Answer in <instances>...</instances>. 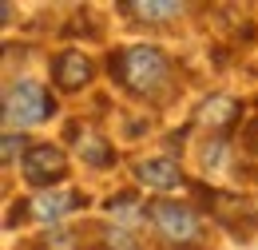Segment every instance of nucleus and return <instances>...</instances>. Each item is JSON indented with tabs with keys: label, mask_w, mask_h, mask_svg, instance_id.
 Here are the masks:
<instances>
[{
	"label": "nucleus",
	"mask_w": 258,
	"mask_h": 250,
	"mask_svg": "<svg viewBox=\"0 0 258 250\" xmlns=\"http://www.w3.org/2000/svg\"><path fill=\"white\" fill-rule=\"evenodd\" d=\"M24 179L32 183V187H52V183H60L68 175V155L56 147V143H32L28 151H24Z\"/></svg>",
	"instance_id": "nucleus-4"
},
{
	"label": "nucleus",
	"mask_w": 258,
	"mask_h": 250,
	"mask_svg": "<svg viewBox=\"0 0 258 250\" xmlns=\"http://www.w3.org/2000/svg\"><path fill=\"white\" fill-rule=\"evenodd\" d=\"M107 72H111V80L127 95H135V99L163 103V99L171 95V60L163 56L155 44H131V48L111 52Z\"/></svg>",
	"instance_id": "nucleus-1"
},
{
	"label": "nucleus",
	"mask_w": 258,
	"mask_h": 250,
	"mask_svg": "<svg viewBox=\"0 0 258 250\" xmlns=\"http://www.w3.org/2000/svg\"><path fill=\"white\" fill-rule=\"evenodd\" d=\"M80 207H88V195H84V191H68V187L40 191L32 203H28V211H32L36 222H60L64 215L80 211Z\"/></svg>",
	"instance_id": "nucleus-6"
},
{
	"label": "nucleus",
	"mask_w": 258,
	"mask_h": 250,
	"mask_svg": "<svg viewBox=\"0 0 258 250\" xmlns=\"http://www.w3.org/2000/svg\"><path fill=\"white\" fill-rule=\"evenodd\" d=\"M52 115H56V99H52V92L44 84H36V80H12L4 88V123H8V131H16V127L24 131L32 123L52 119Z\"/></svg>",
	"instance_id": "nucleus-2"
},
{
	"label": "nucleus",
	"mask_w": 258,
	"mask_h": 250,
	"mask_svg": "<svg viewBox=\"0 0 258 250\" xmlns=\"http://www.w3.org/2000/svg\"><path fill=\"white\" fill-rule=\"evenodd\" d=\"M80 159H84L88 167H111V163H115V147H111L103 135H96V131H84V135H80Z\"/></svg>",
	"instance_id": "nucleus-10"
},
{
	"label": "nucleus",
	"mask_w": 258,
	"mask_h": 250,
	"mask_svg": "<svg viewBox=\"0 0 258 250\" xmlns=\"http://www.w3.org/2000/svg\"><path fill=\"white\" fill-rule=\"evenodd\" d=\"M147 211H151L155 230H159L175 250H195L199 242H203V219H199V211H195V207H187V203H171V199H159V203H151Z\"/></svg>",
	"instance_id": "nucleus-3"
},
{
	"label": "nucleus",
	"mask_w": 258,
	"mask_h": 250,
	"mask_svg": "<svg viewBox=\"0 0 258 250\" xmlns=\"http://www.w3.org/2000/svg\"><path fill=\"white\" fill-rule=\"evenodd\" d=\"M92 76H96V64L88 60V52H80V48H64V52L52 60V84H56L60 92L88 88Z\"/></svg>",
	"instance_id": "nucleus-5"
},
{
	"label": "nucleus",
	"mask_w": 258,
	"mask_h": 250,
	"mask_svg": "<svg viewBox=\"0 0 258 250\" xmlns=\"http://www.w3.org/2000/svg\"><path fill=\"white\" fill-rule=\"evenodd\" d=\"M16 147H24V135L8 131V135H4V163H12V159H16Z\"/></svg>",
	"instance_id": "nucleus-12"
},
{
	"label": "nucleus",
	"mask_w": 258,
	"mask_h": 250,
	"mask_svg": "<svg viewBox=\"0 0 258 250\" xmlns=\"http://www.w3.org/2000/svg\"><path fill=\"white\" fill-rule=\"evenodd\" d=\"M238 115H242V103H238L234 95H211V99L199 107V123L211 127V131H226V127H234Z\"/></svg>",
	"instance_id": "nucleus-8"
},
{
	"label": "nucleus",
	"mask_w": 258,
	"mask_h": 250,
	"mask_svg": "<svg viewBox=\"0 0 258 250\" xmlns=\"http://www.w3.org/2000/svg\"><path fill=\"white\" fill-rule=\"evenodd\" d=\"M135 179H139L143 187H151V191H175V187H183V171H179L175 159H143V163L135 167Z\"/></svg>",
	"instance_id": "nucleus-7"
},
{
	"label": "nucleus",
	"mask_w": 258,
	"mask_h": 250,
	"mask_svg": "<svg viewBox=\"0 0 258 250\" xmlns=\"http://www.w3.org/2000/svg\"><path fill=\"white\" fill-rule=\"evenodd\" d=\"M119 12L131 16L135 24H167V20H175V16H183V4H159V0H127V4H119Z\"/></svg>",
	"instance_id": "nucleus-9"
},
{
	"label": "nucleus",
	"mask_w": 258,
	"mask_h": 250,
	"mask_svg": "<svg viewBox=\"0 0 258 250\" xmlns=\"http://www.w3.org/2000/svg\"><path fill=\"white\" fill-rule=\"evenodd\" d=\"M242 163H246L250 171H258V119L246 127V135H242Z\"/></svg>",
	"instance_id": "nucleus-11"
}]
</instances>
